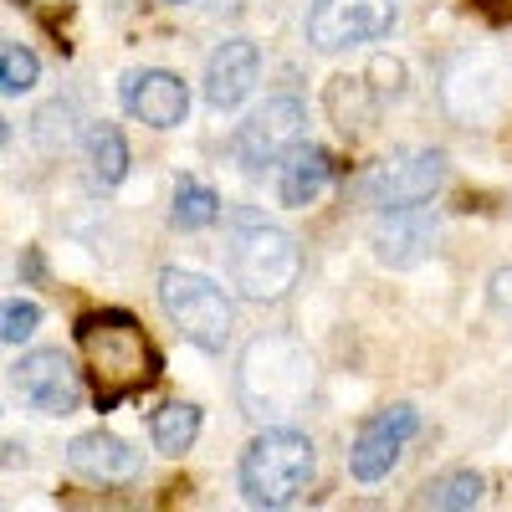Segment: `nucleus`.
<instances>
[{"label":"nucleus","instance_id":"1","mask_svg":"<svg viewBox=\"0 0 512 512\" xmlns=\"http://www.w3.org/2000/svg\"><path fill=\"white\" fill-rule=\"evenodd\" d=\"M313 384H318L313 354L287 333L251 338L236 364V400L256 425H287L292 415H303L313 400Z\"/></svg>","mask_w":512,"mask_h":512},{"label":"nucleus","instance_id":"2","mask_svg":"<svg viewBox=\"0 0 512 512\" xmlns=\"http://www.w3.org/2000/svg\"><path fill=\"white\" fill-rule=\"evenodd\" d=\"M226 277L241 297H251V303H272V297H282L292 282H297V267H303V256H297V241L262 221L256 210H236V216L226 221Z\"/></svg>","mask_w":512,"mask_h":512},{"label":"nucleus","instance_id":"3","mask_svg":"<svg viewBox=\"0 0 512 512\" xmlns=\"http://www.w3.org/2000/svg\"><path fill=\"white\" fill-rule=\"evenodd\" d=\"M318 472L313 441L303 431H287V425H267L246 451H241V497L251 507H292L308 492Z\"/></svg>","mask_w":512,"mask_h":512},{"label":"nucleus","instance_id":"4","mask_svg":"<svg viewBox=\"0 0 512 512\" xmlns=\"http://www.w3.org/2000/svg\"><path fill=\"white\" fill-rule=\"evenodd\" d=\"M77 344H82V354H88V364H93L98 405H118L123 395H134L139 384L154 379V354L144 344V333L134 328V318H123V313L82 318Z\"/></svg>","mask_w":512,"mask_h":512},{"label":"nucleus","instance_id":"5","mask_svg":"<svg viewBox=\"0 0 512 512\" xmlns=\"http://www.w3.org/2000/svg\"><path fill=\"white\" fill-rule=\"evenodd\" d=\"M159 308L169 313L190 344H200L205 354H221L231 344V328H236V308L226 287H216L200 272H185V267H164L159 272Z\"/></svg>","mask_w":512,"mask_h":512},{"label":"nucleus","instance_id":"6","mask_svg":"<svg viewBox=\"0 0 512 512\" xmlns=\"http://www.w3.org/2000/svg\"><path fill=\"white\" fill-rule=\"evenodd\" d=\"M400 21L395 0H313L308 6V41L318 52H354L390 36Z\"/></svg>","mask_w":512,"mask_h":512},{"label":"nucleus","instance_id":"7","mask_svg":"<svg viewBox=\"0 0 512 512\" xmlns=\"http://www.w3.org/2000/svg\"><path fill=\"white\" fill-rule=\"evenodd\" d=\"M446 180V159L441 149H395L390 159H379L364 175V200L379 210H405L425 205Z\"/></svg>","mask_w":512,"mask_h":512},{"label":"nucleus","instance_id":"8","mask_svg":"<svg viewBox=\"0 0 512 512\" xmlns=\"http://www.w3.org/2000/svg\"><path fill=\"white\" fill-rule=\"evenodd\" d=\"M303 123H308V108L297 98H267L236 128V139H231L236 164L246 169V175H262L267 164H282L287 149L303 139Z\"/></svg>","mask_w":512,"mask_h":512},{"label":"nucleus","instance_id":"9","mask_svg":"<svg viewBox=\"0 0 512 512\" xmlns=\"http://www.w3.org/2000/svg\"><path fill=\"white\" fill-rule=\"evenodd\" d=\"M420 431V410L415 405H390V410H379L374 420H364V431L354 436L349 446V472L359 482H379V477H390L395 472V461L405 451V441Z\"/></svg>","mask_w":512,"mask_h":512},{"label":"nucleus","instance_id":"10","mask_svg":"<svg viewBox=\"0 0 512 512\" xmlns=\"http://www.w3.org/2000/svg\"><path fill=\"white\" fill-rule=\"evenodd\" d=\"M16 390L41 415H72L82 405V379L62 349H36L16 364Z\"/></svg>","mask_w":512,"mask_h":512},{"label":"nucleus","instance_id":"11","mask_svg":"<svg viewBox=\"0 0 512 512\" xmlns=\"http://www.w3.org/2000/svg\"><path fill=\"white\" fill-rule=\"evenodd\" d=\"M123 108L134 113L149 128H180L190 113V88L164 72V67H144V72H128L123 77Z\"/></svg>","mask_w":512,"mask_h":512},{"label":"nucleus","instance_id":"12","mask_svg":"<svg viewBox=\"0 0 512 512\" xmlns=\"http://www.w3.org/2000/svg\"><path fill=\"white\" fill-rule=\"evenodd\" d=\"M436 241V216L425 205H405V210H379V226L369 236L374 262L379 267H415Z\"/></svg>","mask_w":512,"mask_h":512},{"label":"nucleus","instance_id":"13","mask_svg":"<svg viewBox=\"0 0 512 512\" xmlns=\"http://www.w3.org/2000/svg\"><path fill=\"white\" fill-rule=\"evenodd\" d=\"M256 72H262V52H256V41H246V36L221 41V47L210 52V62H205V103L231 113L256 88Z\"/></svg>","mask_w":512,"mask_h":512},{"label":"nucleus","instance_id":"14","mask_svg":"<svg viewBox=\"0 0 512 512\" xmlns=\"http://www.w3.org/2000/svg\"><path fill=\"white\" fill-rule=\"evenodd\" d=\"M67 466L77 477H88V482H134L139 477V451L128 446V441H118L113 431H82V436H72V446H67Z\"/></svg>","mask_w":512,"mask_h":512},{"label":"nucleus","instance_id":"15","mask_svg":"<svg viewBox=\"0 0 512 512\" xmlns=\"http://www.w3.org/2000/svg\"><path fill=\"white\" fill-rule=\"evenodd\" d=\"M328 175H333V164H328L323 149L292 144L287 159L277 164V200L292 205V210H303V205H313V200L328 190Z\"/></svg>","mask_w":512,"mask_h":512},{"label":"nucleus","instance_id":"16","mask_svg":"<svg viewBox=\"0 0 512 512\" xmlns=\"http://www.w3.org/2000/svg\"><path fill=\"white\" fill-rule=\"evenodd\" d=\"M169 221L180 231H205L221 221V195L210 190L200 175H180L175 180V200H169Z\"/></svg>","mask_w":512,"mask_h":512},{"label":"nucleus","instance_id":"17","mask_svg":"<svg viewBox=\"0 0 512 512\" xmlns=\"http://www.w3.org/2000/svg\"><path fill=\"white\" fill-rule=\"evenodd\" d=\"M149 436H154V451H164V456H185V451L195 446V436H200V405H190V400H169V405H159L154 420H149Z\"/></svg>","mask_w":512,"mask_h":512},{"label":"nucleus","instance_id":"18","mask_svg":"<svg viewBox=\"0 0 512 512\" xmlns=\"http://www.w3.org/2000/svg\"><path fill=\"white\" fill-rule=\"evenodd\" d=\"M88 175L103 190L123 185V175H128V144H123V134L113 123H93L88 128Z\"/></svg>","mask_w":512,"mask_h":512},{"label":"nucleus","instance_id":"19","mask_svg":"<svg viewBox=\"0 0 512 512\" xmlns=\"http://www.w3.org/2000/svg\"><path fill=\"white\" fill-rule=\"evenodd\" d=\"M420 502H425V507H441V512L477 507V502H482V477L472 472V466H461V472H446V477H436L431 487H425Z\"/></svg>","mask_w":512,"mask_h":512},{"label":"nucleus","instance_id":"20","mask_svg":"<svg viewBox=\"0 0 512 512\" xmlns=\"http://www.w3.org/2000/svg\"><path fill=\"white\" fill-rule=\"evenodd\" d=\"M36 77H41L36 52H26L21 41H6V47H0V88H6V98L31 93V88H36Z\"/></svg>","mask_w":512,"mask_h":512},{"label":"nucleus","instance_id":"21","mask_svg":"<svg viewBox=\"0 0 512 512\" xmlns=\"http://www.w3.org/2000/svg\"><path fill=\"white\" fill-rule=\"evenodd\" d=\"M67 139H72V103L57 98L52 108H41V113H36V144L47 149V154H57Z\"/></svg>","mask_w":512,"mask_h":512},{"label":"nucleus","instance_id":"22","mask_svg":"<svg viewBox=\"0 0 512 512\" xmlns=\"http://www.w3.org/2000/svg\"><path fill=\"white\" fill-rule=\"evenodd\" d=\"M36 323H41V308L36 303H21V297H11L6 303V313H0V338L16 349V344H26V338L36 333Z\"/></svg>","mask_w":512,"mask_h":512},{"label":"nucleus","instance_id":"23","mask_svg":"<svg viewBox=\"0 0 512 512\" xmlns=\"http://www.w3.org/2000/svg\"><path fill=\"white\" fill-rule=\"evenodd\" d=\"M369 72L379 77V82H374V93H379V98H400V93H405V67H400L395 57H374Z\"/></svg>","mask_w":512,"mask_h":512},{"label":"nucleus","instance_id":"24","mask_svg":"<svg viewBox=\"0 0 512 512\" xmlns=\"http://www.w3.org/2000/svg\"><path fill=\"white\" fill-rule=\"evenodd\" d=\"M487 303H492V313L512 328V267L492 272V282H487Z\"/></svg>","mask_w":512,"mask_h":512},{"label":"nucleus","instance_id":"25","mask_svg":"<svg viewBox=\"0 0 512 512\" xmlns=\"http://www.w3.org/2000/svg\"><path fill=\"white\" fill-rule=\"evenodd\" d=\"M472 6H482L492 16H512V0H472Z\"/></svg>","mask_w":512,"mask_h":512},{"label":"nucleus","instance_id":"26","mask_svg":"<svg viewBox=\"0 0 512 512\" xmlns=\"http://www.w3.org/2000/svg\"><path fill=\"white\" fill-rule=\"evenodd\" d=\"M175 6H185V0H175Z\"/></svg>","mask_w":512,"mask_h":512}]
</instances>
